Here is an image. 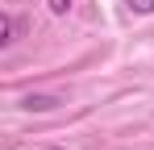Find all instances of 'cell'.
<instances>
[{
	"instance_id": "277c9868",
	"label": "cell",
	"mask_w": 154,
	"mask_h": 150,
	"mask_svg": "<svg viewBox=\"0 0 154 150\" xmlns=\"http://www.w3.org/2000/svg\"><path fill=\"white\" fill-rule=\"evenodd\" d=\"M46 4H50L54 17H67V13H71V0H46Z\"/></svg>"
},
{
	"instance_id": "7a4b0ae2",
	"label": "cell",
	"mask_w": 154,
	"mask_h": 150,
	"mask_svg": "<svg viewBox=\"0 0 154 150\" xmlns=\"http://www.w3.org/2000/svg\"><path fill=\"white\" fill-rule=\"evenodd\" d=\"M13 29H17L13 17H8V13H0V46H13Z\"/></svg>"
},
{
	"instance_id": "6da1fadb",
	"label": "cell",
	"mask_w": 154,
	"mask_h": 150,
	"mask_svg": "<svg viewBox=\"0 0 154 150\" xmlns=\"http://www.w3.org/2000/svg\"><path fill=\"white\" fill-rule=\"evenodd\" d=\"M21 108H29V113H50V108H58V96H25Z\"/></svg>"
},
{
	"instance_id": "3957f363",
	"label": "cell",
	"mask_w": 154,
	"mask_h": 150,
	"mask_svg": "<svg viewBox=\"0 0 154 150\" xmlns=\"http://www.w3.org/2000/svg\"><path fill=\"white\" fill-rule=\"evenodd\" d=\"M125 4H129V13H142V17L154 13V0H125Z\"/></svg>"
}]
</instances>
